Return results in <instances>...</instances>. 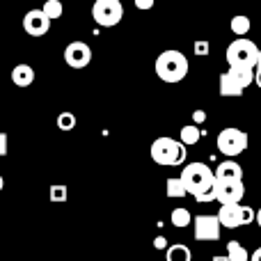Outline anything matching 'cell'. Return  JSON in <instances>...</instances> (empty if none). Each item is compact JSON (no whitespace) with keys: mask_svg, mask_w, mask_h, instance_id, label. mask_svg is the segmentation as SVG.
I'll return each mask as SVG.
<instances>
[{"mask_svg":"<svg viewBox=\"0 0 261 261\" xmlns=\"http://www.w3.org/2000/svg\"><path fill=\"white\" fill-rule=\"evenodd\" d=\"M179 179L184 181L188 195H193L199 204L216 202V172L204 163H190L181 170Z\"/></svg>","mask_w":261,"mask_h":261,"instance_id":"6da1fadb","label":"cell"},{"mask_svg":"<svg viewBox=\"0 0 261 261\" xmlns=\"http://www.w3.org/2000/svg\"><path fill=\"white\" fill-rule=\"evenodd\" d=\"M153 69H156V76L161 78L163 83H181L188 76L190 64H188V58H186L181 50L170 48L158 55Z\"/></svg>","mask_w":261,"mask_h":261,"instance_id":"7a4b0ae2","label":"cell"},{"mask_svg":"<svg viewBox=\"0 0 261 261\" xmlns=\"http://www.w3.org/2000/svg\"><path fill=\"white\" fill-rule=\"evenodd\" d=\"M149 153H151V161L156 163V165L179 167V165H184V163H186L188 149H186V144H181L179 140L163 135V138H156L151 142Z\"/></svg>","mask_w":261,"mask_h":261,"instance_id":"3957f363","label":"cell"},{"mask_svg":"<svg viewBox=\"0 0 261 261\" xmlns=\"http://www.w3.org/2000/svg\"><path fill=\"white\" fill-rule=\"evenodd\" d=\"M259 46L250 39H236L227 46V64L229 69H257L259 62Z\"/></svg>","mask_w":261,"mask_h":261,"instance_id":"277c9868","label":"cell"},{"mask_svg":"<svg viewBox=\"0 0 261 261\" xmlns=\"http://www.w3.org/2000/svg\"><path fill=\"white\" fill-rule=\"evenodd\" d=\"M216 216L225 229H236V227L257 222V211H252L250 206H243V204H225V206H220V211Z\"/></svg>","mask_w":261,"mask_h":261,"instance_id":"5b68a950","label":"cell"},{"mask_svg":"<svg viewBox=\"0 0 261 261\" xmlns=\"http://www.w3.org/2000/svg\"><path fill=\"white\" fill-rule=\"evenodd\" d=\"M92 18L101 28H115L124 18V5L119 0H96L92 7Z\"/></svg>","mask_w":261,"mask_h":261,"instance_id":"8992f818","label":"cell"},{"mask_svg":"<svg viewBox=\"0 0 261 261\" xmlns=\"http://www.w3.org/2000/svg\"><path fill=\"white\" fill-rule=\"evenodd\" d=\"M248 142H250L248 133H245V130H241V128H225V130H220V133H218V140H216L218 151L225 153V156H229V158L243 153L245 149H248Z\"/></svg>","mask_w":261,"mask_h":261,"instance_id":"52a82bcc","label":"cell"},{"mask_svg":"<svg viewBox=\"0 0 261 261\" xmlns=\"http://www.w3.org/2000/svg\"><path fill=\"white\" fill-rule=\"evenodd\" d=\"M220 220L218 216H208V213H202L193 220V231L197 241H218L220 239Z\"/></svg>","mask_w":261,"mask_h":261,"instance_id":"ba28073f","label":"cell"},{"mask_svg":"<svg viewBox=\"0 0 261 261\" xmlns=\"http://www.w3.org/2000/svg\"><path fill=\"white\" fill-rule=\"evenodd\" d=\"M245 195L243 181H216V199L220 202V206L225 204H241Z\"/></svg>","mask_w":261,"mask_h":261,"instance_id":"9c48e42d","label":"cell"},{"mask_svg":"<svg viewBox=\"0 0 261 261\" xmlns=\"http://www.w3.org/2000/svg\"><path fill=\"white\" fill-rule=\"evenodd\" d=\"M64 62L73 69H83L92 62V48L85 41H71L64 48Z\"/></svg>","mask_w":261,"mask_h":261,"instance_id":"30bf717a","label":"cell"},{"mask_svg":"<svg viewBox=\"0 0 261 261\" xmlns=\"http://www.w3.org/2000/svg\"><path fill=\"white\" fill-rule=\"evenodd\" d=\"M23 30L30 37H44L50 30V18L44 14V9H30L23 16Z\"/></svg>","mask_w":261,"mask_h":261,"instance_id":"8fae6325","label":"cell"},{"mask_svg":"<svg viewBox=\"0 0 261 261\" xmlns=\"http://www.w3.org/2000/svg\"><path fill=\"white\" fill-rule=\"evenodd\" d=\"M216 181H243V167L236 161H222L216 167Z\"/></svg>","mask_w":261,"mask_h":261,"instance_id":"7c38bea8","label":"cell"},{"mask_svg":"<svg viewBox=\"0 0 261 261\" xmlns=\"http://www.w3.org/2000/svg\"><path fill=\"white\" fill-rule=\"evenodd\" d=\"M12 83L16 87H28L35 83V69L30 64H16L12 69Z\"/></svg>","mask_w":261,"mask_h":261,"instance_id":"4fadbf2b","label":"cell"},{"mask_svg":"<svg viewBox=\"0 0 261 261\" xmlns=\"http://www.w3.org/2000/svg\"><path fill=\"white\" fill-rule=\"evenodd\" d=\"M243 92H245V87L229 71L220 76V96H241Z\"/></svg>","mask_w":261,"mask_h":261,"instance_id":"5bb4252c","label":"cell"},{"mask_svg":"<svg viewBox=\"0 0 261 261\" xmlns=\"http://www.w3.org/2000/svg\"><path fill=\"white\" fill-rule=\"evenodd\" d=\"M165 259L167 261H193V252H190L188 245L174 243V245H170V250L165 252Z\"/></svg>","mask_w":261,"mask_h":261,"instance_id":"9a60e30c","label":"cell"},{"mask_svg":"<svg viewBox=\"0 0 261 261\" xmlns=\"http://www.w3.org/2000/svg\"><path fill=\"white\" fill-rule=\"evenodd\" d=\"M165 193H167V197H172V199H181L188 195V190H186L184 181H181L179 176H170V179L165 181Z\"/></svg>","mask_w":261,"mask_h":261,"instance_id":"2e32d148","label":"cell"},{"mask_svg":"<svg viewBox=\"0 0 261 261\" xmlns=\"http://www.w3.org/2000/svg\"><path fill=\"white\" fill-rule=\"evenodd\" d=\"M252 254L239 243V241H229L227 243V259L229 261H250Z\"/></svg>","mask_w":261,"mask_h":261,"instance_id":"e0dca14e","label":"cell"},{"mask_svg":"<svg viewBox=\"0 0 261 261\" xmlns=\"http://www.w3.org/2000/svg\"><path fill=\"white\" fill-rule=\"evenodd\" d=\"M199 138H202V130H199V126H195V124H188V126L181 128L179 133V142L186 144V147H190V144H197Z\"/></svg>","mask_w":261,"mask_h":261,"instance_id":"ac0fdd59","label":"cell"},{"mask_svg":"<svg viewBox=\"0 0 261 261\" xmlns=\"http://www.w3.org/2000/svg\"><path fill=\"white\" fill-rule=\"evenodd\" d=\"M170 220H172V225H174V227H179V229H184V227L193 225V220H195V218H193V213H190L188 208L179 206V208H174V211H172Z\"/></svg>","mask_w":261,"mask_h":261,"instance_id":"d6986e66","label":"cell"},{"mask_svg":"<svg viewBox=\"0 0 261 261\" xmlns=\"http://www.w3.org/2000/svg\"><path fill=\"white\" fill-rule=\"evenodd\" d=\"M229 28H231V32H234L239 39H245V35H248L250 28H252V23H250L248 16H234L231 18V23H229Z\"/></svg>","mask_w":261,"mask_h":261,"instance_id":"ffe728a7","label":"cell"},{"mask_svg":"<svg viewBox=\"0 0 261 261\" xmlns=\"http://www.w3.org/2000/svg\"><path fill=\"white\" fill-rule=\"evenodd\" d=\"M229 73L241 83L243 87H250L254 83V69H229Z\"/></svg>","mask_w":261,"mask_h":261,"instance_id":"44dd1931","label":"cell"},{"mask_svg":"<svg viewBox=\"0 0 261 261\" xmlns=\"http://www.w3.org/2000/svg\"><path fill=\"white\" fill-rule=\"evenodd\" d=\"M41 9H44V14L50 18V21H53V18H60V16H62V12H64V7H62V3H60V0H46Z\"/></svg>","mask_w":261,"mask_h":261,"instance_id":"7402d4cb","label":"cell"},{"mask_svg":"<svg viewBox=\"0 0 261 261\" xmlns=\"http://www.w3.org/2000/svg\"><path fill=\"white\" fill-rule=\"evenodd\" d=\"M76 115L73 113H60L58 115V128L60 130H64V133H69V130H73L76 128Z\"/></svg>","mask_w":261,"mask_h":261,"instance_id":"603a6c76","label":"cell"},{"mask_svg":"<svg viewBox=\"0 0 261 261\" xmlns=\"http://www.w3.org/2000/svg\"><path fill=\"white\" fill-rule=\"evenodd\" d=\"M67 197H69V188L64 184L50 186V202H64Z\"/></svg>","mask_w":261,"mask_h":261,"instance_id":"cb8c5ba5","label":"cell"},{"mask_svg":"<svg viewBox=\"0 0 261 261\" xmlns=\"http://www.w3.org/2000/svg\"><path fill=\"white\" fill-rule=\"evenodd\" d=\"M195 55H208V50H211V46H208V41H195Z\"/></svg>","mask_w":261,"mask_h":261,"instance_id":"d4e9b609","label":"cell"},{"mask_svg":"<svg viewBox=\"0 0 261 261\" xmlns=\"http://www.w3.org/2000/svg\"><path fill=\"white\" fill-rule=\"evenodd\" d=\"M7 151H9V138H7V133L0 130V158L7 156Z\"/></svg>","mask_w":261,"mask_h":261,"instance_id":"484cf974","label":"cell"},{"mask_svg":"<svg viewBox=\"0 0 261 261\" xmlns=\"http://www.w3.org/2000/svg\"><path fill=\"white\" fill-rule=\"evenodd\" d=\"M153 248H156V250H165V252H167V250H170V243H167L165 236H156V239H153Z\"/></svg>","mask_w":261,"mask_h":261,"instance_id":"4316f807","label":"cell"},{"mask_svg":"<svg viewBox=\"0 0 261 261\" xmlns=\"http://www.w3.org/2000/svg\"><path fill=\"white\" fill-rule=\"evenodd\" d=\"M193 122H195V126L204 124V122H206V113H204V110H195V113H193Z\"/></svg>","mask_w":261,"mask_h":261,"instance_id":"83f0119b","label":"cell"},{"mask_svg":"<svg viewBox=\"0 0 261 261\" xmlns=\"http://www.w3.org/2000/svg\"><path fill=\"white\" fill-rule=\"evenodd\" d=\"M135 7H138V9H151L153 7V0H135Z\"/></svg>","mask_w":261,"mask_h":261,"instance_id":"f1b7e54d","label":"cell"},{"mask_svg":"<svg viewBox=\"0 0 261 261\" xmlns=\"http://www.w3.org/2000/svg\"><path fill=\"white\" fill-rule=\"evenodd\" d=\"M254 83H257V87L261 90V55H259V62H257V69H254Z\"/></svg>","mask_w":261,"mask_h":261,"instance_id":"f546056e","label":"cell"},{"mask_svg":"<svg viewBox=\"0 0 261 261\" xmlns=\"http://www.w3.org/2000/svg\"><path fill=\"white\" fill-rule=\"evenodd\" d=\"M250 261H261V248H257L252 252V257H250Z\"/></svg>","mask_w":261,"mask_h":261,"instance_id":"4dcf8cb0","label":"cell"},{"mask_svg":"<svg viewBox=\"0 0 261 261\" xmlns=\"http://www.w3.org/2000/svg\"><path fill=\"white\" fill-rule=\"evenodd\" d=\"M213 261H229V259H227V254H225V257H213Z\"/></svg>","mask_w":261,"mask_h":261,"instance_id":"1f68e13d","label":"cell"},{"mask_svg":"<svg viewBox=\"0 0 261 261\" xmlns=\"http://www.w3.org/2000/svg\"><path fill=\"white\" fill-rule=\"evenodd\" d=\"M3 188H5V179H3V174H0V193H3Z\"/></svg>","mask_w":261,"mask_h":261,"instance_id":"d6a6232c","label":"cell"},{"mask_svg":"<svg viewBox=\"0 0 261 261\" xmlns=\"http://www.w3.org/2000/svg\"><path fill=\"white\" fill-rule=\"evenodd\" d=\"M257 225L261 227V208H259V211H257Z\"/></svg>","mask_w":261,"mask_h":261,"instance_id":"836d02e7","label":"cell"}]
</instances>
